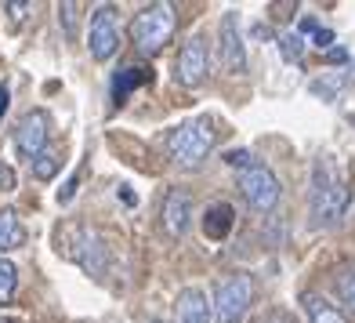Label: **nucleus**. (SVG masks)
<instances>
[{"label":"nucleus","instance_id":"1","mask_svg":"<svg viewBox=\"0 0 355 323\" xmlns=\"http://www.w3.org/2000/svg\"><path fill=\"white\" fill-rule=\"evenodd\" d=\"M352 200V185L345 179L341 164L322 153L312 164V185H309V215H312V229H330L345 218Z\"/></svg>","mask_w":355,"mask_h":323},{"label":"nucleus","instance_id":"2","mask_svg":"<svg viewBox=\"0 0 355 323\" xmlns=\"http://www.w3.org/2000/svg\"><path fill=\"white\" fill-rule=\"evenodd\" d=\"M174 26H178V15L171 4H149L131 19V40L141 55H159L174 37Z\"/></svg>","mask_w":355,"mask_h":323},{"label":"nucleus","instance_id":"3","mask_svg":"<svg viewBox=\"0 0 355 323\" xmlns=\"http://www.w3.org/2000/svg\"><path fill=\"white\" fill-rule=\"evenodd\" d=\"M218 142V131L207 117H196V120H185L182 127H174L171 138H167V149L174 156V164L182 167H196L200 160H207V153L214 149Z\"/></svg>","mask_w":355,"mask_h":323},{"label":"nucleus","instance_id":"4","mask_svg":"<svg viewBox=\"0 0 355 323\" xmlns=\"http://www.w3.org/2000/svg\"><path fill=\"white\" fill-rule=\"evenodd\" d=\"M254 301V276L250 272H232V276H225L214 290V320L218 323H239L243 320V313L250 309Z\"/></svg>","mask_w":355,"mask_h":323},{"label":"nucleus","instance_id":"5","mask_svg":"<svg viewBox=\"0 0 355 323\" xmlns=\"http://www.w3.org/2000/svg\"><path fill=\"white\" fill-rule=\"evenodd\" d=\"M239 192H243V200L257 215H268L272 207L279 204V179L272 174V167L254 164V167H247L243 174H239Z\"/></svg>","mask_w":355,"mask_h":323},{"label":"nucleus","instance_id":"6","mask_svg":"<svg viewBox=\"0 0 355 323\" xmlns=\"http://www.w3.org/2000/svg\"><path fill=\"white\" fill-rule=\"evenodd\" d=\"M207 73H211V51H207V37H192L185 40L182 55H178V66H174V80L182 88H200Z\"/></svg>","mask_w":355,"mask_h":323},{"label":"nucleus","instance_id":"7","mask_svg":"<svg viewBox=\"0 0 355 323\" xmlns=\"http://www.w3.org/2000/svg\"><path fill=\"white\" fill-rule=\"evenodd\" d=\"M120 47V29H116V15H112L109 4H102L98 11H94L91 19V29H87V51L94 62H109L112 55H116Z\"/></svg>","mask_w":355,"mask_h":323},{"label":"nucleus","instance_id":"8","mask_svg":"<svg viewBox=\"0 0 355 323\" xmlns=\"http://www.w3.org/2000/svg\"><path fill=\"white\" fill-rule=\"evenodd\" d=\"M47 124L51 120H47L44 109L26 113V117L19 120V127H15V149H19L22 156H29V160H37L47 149V131H51Z\"/></svg>","mask_w":355,"mask_h":323},{"label":"nucleus","instance_id":"9","mask_svg":"<svg viewBox=\"0 0 355 323\" xmlns=\"http://www.w3.org/2000/svg\"><path fill=\"white\" fill-rule=\"evenodd\" d=\"M221 66L229 73H243L247 69V51H243V33H239L236 11L221 15Z\"/></svg>","mask_w":355,"mask_h":323},{"label":"nucleus","instance_id":"10","mask_svg":"<svg viewBox=\"0 0 355 323\" xmlns=\"http://www.w3.org/2000/svg\"><path fill=\"white\" fill-rule=\"evenodd\" d=\"M76 236L80 244H66V254L73 258V262H80L87 272H94V276H102L105 272V247L98 244V233L84 229V225H76Z\"/></svg>","mask_w":355,"mask_h":323},{"label":"nucleus","instance_id":"11","mask_svg":"<svg viewBox=\"0 0 355 323\" xmlns=\"http://www.w3.org/2000/svg\"><path fill=\"white\" fill-rule=\"evenodd\" d=\"M189 222H192V197L185 189H171L164 197V229L167 236H185L189 233Z\"/></svg>","mask_w":355,"mask_h":323},{"label":"nucleus","instance_id":"12","mask_svg":"<svg viewBox=\"0 0 355 323\" xmlns=\"http://www.w3.org/2000/svg\"><path fill=\"white\" fill-rule=\"evenodd\" d=\"M174 323H214V309H211V301H207L203 290L189 287V290L178 295V301H174Z\"/></svg>","mask_w":355,"mask_h":323},{"label":"nucleus","instance_id":"13","mask_svg":"<svg viewBox=\"0 0 355 323\" xmlns=\"http://www.w3.org/2000/svg\"><path fill=\"white\" fill-rule=\"evenodd\" d=\"M232 225H236V211H232L229 204H214V207H207V215H203V236H207V240H214V244L229 240Z\"/></svg>","mask_w":355,"mask_h":323},{"label":"nucleus","instance_id":"14","mask_svg":"<svg viewBox=\"0 0 355 323\" xmlns=\"http://www.w3.org/2000/svg\"><path fill=\"white\" fill-rule=\"evenodd\" d=\"M145 80H153V73L145 69V66H123L116 76H112V99H116V102L131 99V91L141 88Z\"/></svg>","mask_w":355,"mask_h":323},{"label":"nucleus","instance_id":"15","mask_svg":"<svg viewBox=\"0 0 355 323\" xmlns=\"http://www.w3.org/2000/svg\"><path fill=\"white\" fill-rule=\"evenodd\" d=\"M22 244H26L22 222H19V215H15L11 207H4V211H0V254H4V251H15V247H22Z\"/></svg>","mask_w":355,"mask_h":323},{"label":"nucleus","instance_id":"16","mask_svg":"<svg viewBox=\"0 0 355 323\" xmlns=\"http://www.w3.org/2000/svg\"><path fill=\"white\" fill-rule=\"evenodd\" d=\"M330 280H334V295L345 301V309L355 313V262H341Z\"/></svg>","mask_w":355,"mask_h":323},{"label":"nucleus","instance_id":"17","mask_svg":"<svg viewBox=\"0 0 355 323\" xmlns=\"http://www.w3.org/2000/svg\"><path fill=\"white\" fill-rule=\"evenodd\" d=\"M301 301H304V313H309V320H312V323H348V320H345V313H337L327 298H319V295H304Z\"/></svg>","mask_w":355,"mask_h":323},{"label":"nucleus","instance_id":"18","mask_svg":"<svg viewBox=\"0 0 355 323\" xmlns=\"http://www.w3.org/2000/svg\"><path fill=\"white\" fill-rule=\"evenodd\" d=\"M345 84H348V73H327V76L312 80V94H319L322 102H334Z\"/></svg>","mask_w":355,"mask_h":323},{"label":"nucleus","instance_id":"19","mask_svg":"<svg viewBox=\"0 0 355 323\" xmlns=\"http://www.w3.org/2000/svg\"><path fill=\"white\" fill-rule=\"evenodd\" d=\"M19 290V269H15L4 254H0V305H8Z\"/></svg>","mask_w":355,"mask_h":323},{"label":"nucleus","instance_id":"20","mask_svg":"<svg viewBox=\"0 0 355 323\" xmlns=\"http://www.w3.org/2000/svg\"><path fill=\"white\" fill-rule=\"evenodd\" d=\"M279 47H283L286 62H301L304 58V37L297 33V29H286V33L279 37Z\"/></svg>","mask_w":355,"mask_h":323},{"label":"nucleus","instance_id":"21","mask_svg":"<svg viewBox=\"0 0 355 323\" xmlns=\"http://www.w3.org/2000/svg\"><path fill=\"white\" fill-rule=\"evenodd\" d=\"M55 171H58V153H51V149H44L37 160H33V174L37 179H55Z\"/></svg>","mask_w":355,"mask_h":323},{"label":"nucleus","instance_id":"22","mask_svg":"<svg viewBox=\"0 0 355 323\" xmlns=\"http://www.w3.org/2000/svg\"><path fill=\"white\" fill-rule=\"evenodd\" d=\"M80 4H58V22L66 26V37H76V26H80Z\"/></svg>","mask_w":355,"mask_h":323},{"label":"nucleus","instance_id":"23","mask_svg":"<svg viewBox=\"0 0 355 323\" xmlns=\"http://www.w3.org/2000/svg\"><path fill=\"white\" fill-rule=\"evenodd\" d=\"M225 164H229V167H239V174H243L247 167L257 164V160L250 156V149H229V153H225Z\"/></svg>","mask_w":355,"mask_h":323},{"label":"nucleus","instance_id":"24","mask_svg":"<svg viewBox=\"0 0 355 323\" xmlns=\"http://www.w3.org/2000/svg\"><path fill=\"white\" fill-rule=\"evenodd\" d=\"M29 8H33V4H26V0H11V4H4V11L11 15V22H22Z\"/></svg>","mask_w":355,"mask_h":323},{"label":"nucleus","instance_id":"25","mask_svg":"<svg viewBox=\"0 0 355 323\" xmlns=\"http://www.w3.org/2000/svg\"><path fill=\"white\" fill-rule=\"evenodd\" d=\"M312 37H315V40H312L315 47H327V51H330V47H334V29H327V26H319V29H315Z\"/></svg>","mask_w":355,"mask_h":323},{"label":"nucleus","instance_id":"26","mask_svg":"<svg viewBox=\"0 0 355 323\" xmlns=\"http://www.w3.org/2000/svg\"><path fill=\"white\" fill-rule=\"evenodd\" d=\"M261 323H297L294 316H290V313H283V309H276V313H268Z\"/></svg>","mask_w":355,"mask_h":323},{"label":"nucleus","instance_id":"27","mask_svg":"<svg viewBox=\"0 0 355 323\" xmlns=\"http://www.w3.org/2000/svg\"><path fill=\"white\" fill-rule=\"evenodd\" d=\"M327 62L341 66V62H348V51H345V47H330V51H327Z\"/></svg>","mask_w":355,"mask_h":323},{"label":"nucleus","instance_id":"28","mask_svg":"<svg viewBox=\"0 0 355 323\" xmlns=\"http://www.w3.org/2000/svg\"><path fill=\"white\" fill-rule=\"evenodd\" d=\"M0 189H15V171L0 164Z\"/></svg>","mask_w":355,"mask_h":323},{"label":"nucleus","instance_id":"29","mask_svg":"<svg viewBox=\"0 0 355 323\" xmlns=\"http://www.w3.org/2000/svg\"><path fill=\"white\" fill-rule=\"evenodd\" d=\"M8 106H11V91H8V84H0V120H4Z\"/></svg>","mask_w":355,"mask_h":323},{"label":"nucleus","instance_id":"30","mask_svg":"<svg viewBox=\"0 0 355 323\" xmlns=\"http://www.w3.org/2000/svg\"><path fill=\"white\" fill-rule=\"evenodd\" d=\"M120 200H123V204H131V207H135V192H131V189H127V185H123V189H120Z\"/></svg>","mask_w":355,"mask_h":323}]
</instances>
